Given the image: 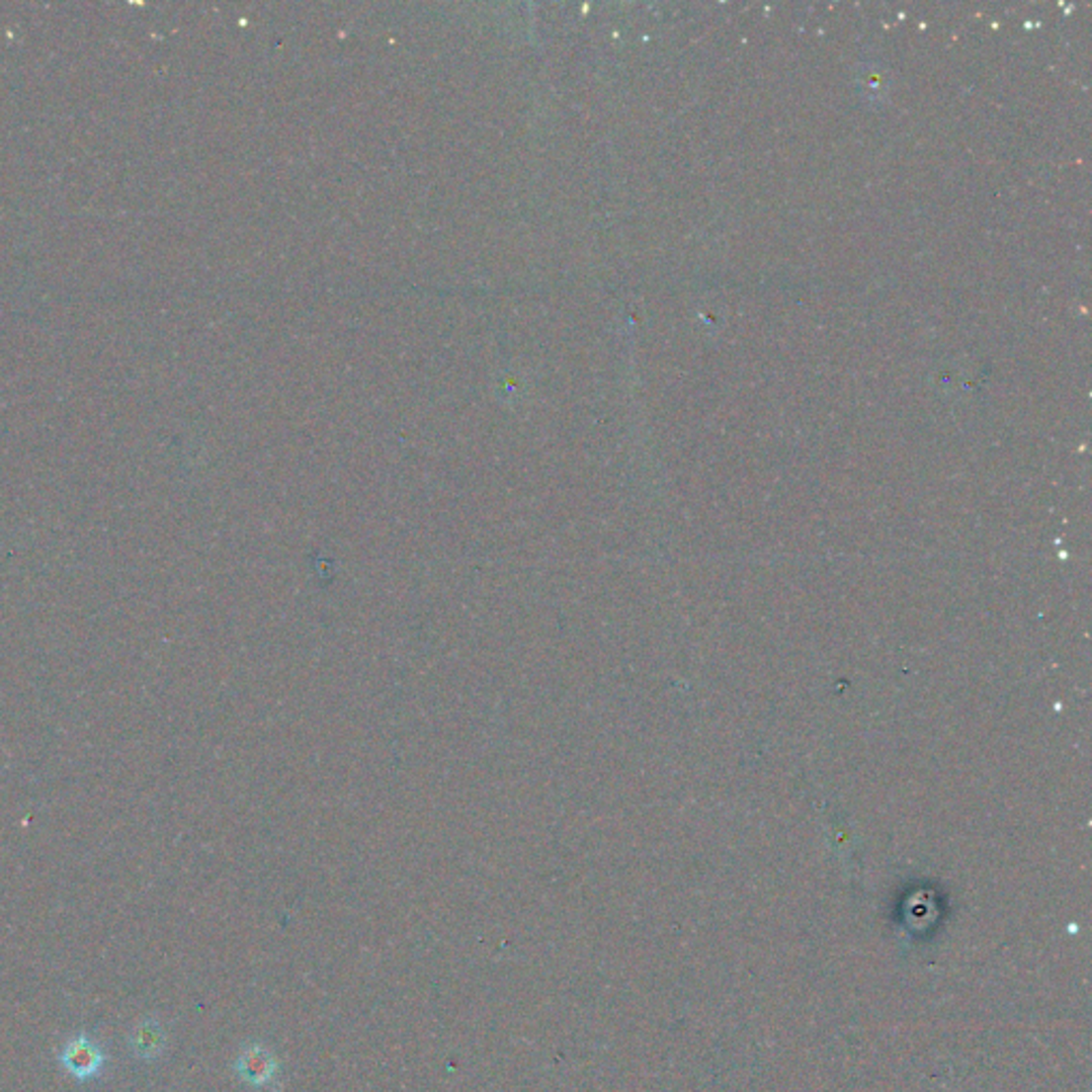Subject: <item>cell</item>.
<instances>
[{"instance_id": "obj_1", "label": "cell", "mask_w": 1092, "mask_h": 1092, "mask_svg": "<svg viewBox=\"0 0 1092 1092\" xmlns=\"http://www.w3.org/2000/svg\"><path fill=\"white\" fill-rule=\"evenodd\" d=\"M235 1073L241 1082L256 1090H267L278 1084L280 1062L272 1050L263 1044H248L235 1060Z\"/></svg>"}, {"instance_id": "obj_3", "label": "cell", "mask_w": 1092, "mask_h": 1092, "mask_svg": "<svg viewBox=\"0 0 1092 1092\" xmlns=\"http://www.w3.org/2000/svg\"><path fill=\"white\" fill-rule=\"evenodd\" d=\"M128 1046L134 1056H139L141 1060H154L163 1054V1050L167 1046L165 1029L160 1027L156 1020H143L132 1029L128 1037Z\"/></svg>"}, {"instance_id": "obj_2", "label": "cell", "mask_w": 1092, "mask_h": 1092, "mask_svg": "<svg viewBox=\"0 0 1092 1092\" xmlns=\"http://www.w3.org/2000/svg\"><path fill=\"white\" fill-rule=\"evenodd\" d=\"M58 1060L62 1067L75 1077V1080L86 1082V1080H92L94 1075H99L107 1056L105 1051L90 1040V1037L77 1035L62 1048Z\"/></svg>"}]
</instances>
